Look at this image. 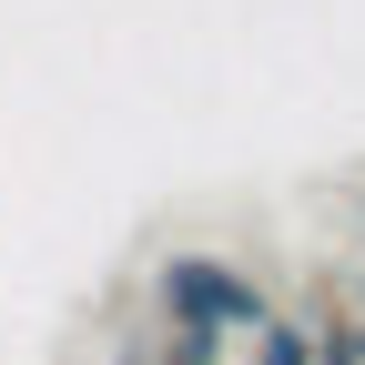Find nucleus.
Listing matches in <instances>:
<instances>
[{
	"label": "nucleus",
	"mask_w": 365,
	"mask_h": 365,
	"mask_svg": "<svg viewBox=\"0 0 365 365\" xmlns=\"http://www.w3.org/2000/svg\"><path fill=\"white\" fill-rule=\"evenodd\" d=\"M153 304H163V325H213V335H264L274 325V294L234 254H163L153 264Z\"/></svg>",
	"instance_id": "f257e3e1"
},
{
	"label": "nucleus",
	"mask_w": 365,
	"mask_h": 365,
	"mask_svg": "<svg viewBox=\"0 0 365 365\" xmlns=\"http://www.w3.org/2000/svg\"><path fill=\"white\" fill-rule=\"evenodd\" d=\"M254 365H325V335H314V325H284V314H274V325L254 335Z\"/></svg>",
	"instance_id": "f03ea898"
},
{
	"label": "nucleus",
	"mask_w": 365,
	"mask_h": 365,
	"mask_svg": "<svg viewBox=\"0 0 365 365\" xmlns=\"http://www.w3.org/2000/svg\"><path fill=\"white\" fill-rule=\"evenodd\" d=\"M223 345H234V335H213V325H173L163 335V365H223Z\"/></svg>",
	"instance_id": "7ed1b4c3"
},
{
	"label": "nucleus",
	"mask_w": 365,
	"mask_h": 365,
	"mask_svg": "<svg viewBox=\"0 0 365 365\" xmlns=\"http://www.w3.org/2000/svg\"><path fill=\"white\" fill-rule=\"evenodd\" d=\"M314 335H325V365H365V314H325Z\"/></svg>",
	"instance_id": "20e7f679"
},
{
	"label": "nucleus",
	"mask_w": 365,
	"mask_h": 365,
	"mask_svg": "<svg viewBox=\"0 0 365 365\" xmlns=\"http://www.w3.org/2000/svg\"><path fill=\"white\" fill-rule=\"evenodd\" d=\"M112 365H163V345H122V355H112Z\"/></svg>",
	"instance_id": "39448f33"
}]
</instances>
